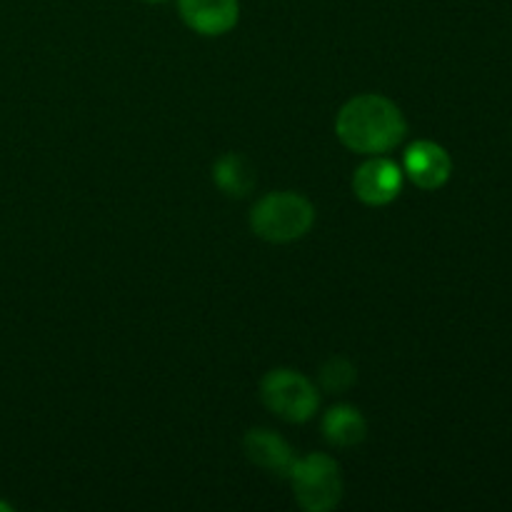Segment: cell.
<instances>
[{"label": "cell", "mask_w": 512, "mask_h": 512, "mask_svg": "<svg viewBox=\"0 0 512 512\" xmlns=\"http://www.w3.org/2000/svg\"><path fill=\"white\" fill-rule=\"evenodd\" d=\"M335 133L353 153L385 155L403 143L408 120L390 98L380 93H363L340 108Z\"/></svg>", "instance_id": "1"}, {"label": "cell", "mask_w": 512, "mask_h": 512, "mask_svg": "<svg viewBox=\"0 0 512 512\" xmlns=\"http://www.w3.org/2000/svg\"><path fill=\"white\" fill-rule=\"evenodd\" d=\"M313 223V203L293 190L263 195L250 210V230L268 243H295L310 233Z\"/></svg>", "instance_id": "2"}, {"label": "cell", "mask_w": 512, "mask_h": 512, "mask_svg": "<svg viewBox=\"0 0 512 512\" xmlns=\"http://www.w3.org/2000/svg\"><path fill=\"white\" fill-rule=\"evenodd\" d=\"M298 505L308 512H328L338 508L343 498V478L335 458L323 453H310L295 460L288 475Z\"/></svg>", "instance_id": "3"}, {"label": "cell", "mask_w": 512, "mask_h": 512, "mask_svg": "<svg viewBox=\"0 0 512 512\" xmlns=\"http://www.w3.org/2000/svg\"><path fill=\"white\" fill-rule=\"evenodd\" d=\"M260 398L270 413L288 423H305L318 413L320 405L313 380L290 368L270 370L260 383Z\"/></svg>", "instance_id": "4"}, {"label": "cell", "mask_w": 512, "mask_h": 512, "mask_svg": "<svg viewBox=\"0 0 512 512\" xmlns=\"http://www.w3.org/2000/svg\"><path fill=\"white\" fill-rule=\"evenodd\" d=\"M405 173L395 160L383 158V155H370L353 175V190L355 198L365 205H380L393 203L403 190Z\"/></svg>", "instance_id": "5"}, {"label": "cell", "mask_w": 512, "mask_h": 512, "mask_svg": "<svg viewBox=\"0 0 512 512\" xmlns=\"http://www.w3.org/2000/svg\"><path fill=\"white\" fill-rule=\"evenodd\" d=\"M403 173L420 190H438L450 180L453 160L443 145L433 143V140H418L405 150Z\"/></svg>", "instance_id": "6"}, {"label": "cell", "mask_w": 512, "mask_h": 512, "mask_svg": "<svg viewBox=\"0 0 512 512\" xmlns=\"http://www.w3.org/2000/svg\"><path fill=\"white\" fill-rule=\"evenodd\" d=\"M178 10L183 23L205 38L230 33L240 20V0H178Z\"/></svg>", "instance_id": "7"}, {"label": "cell", "mask_w": 512, "mask_h": 512, "mask_svg": "<svg viewBox=\"0 0 512 512\" xmlns=\"http://www.w3.org/2000/svg\"><path fill=\"white\" fill-rule=\"evenodd\" d=\"M243 448L250 463L268 470V473L280 475V478H288L295 460H298V455L293 453V448H290L278 433H273V430L268 428L248 430V435H245L243 440Z\"/></svg>", "instance_id": "8"}, {"label": "cell", "mask_w": 512, "mask_h": 512, "mask_svg": "<svg viewBox=\"0 0 512 512\" xmlns=\"http://www.w3.org/2000/svg\"><path fill=\"white\" fill-rule=\"evenodd\" d=\"M323 433L330 445L338 448H353L360 445L368 435V423H365L363 413L353 405H335L325 413L323 418Z\"/></svg>", "instance_id": "9"}, {"label": "cell", "mask_w": 512, "mask_h": 512, "mask_svg": "<svg viewBox=\"0 0 512 512\" xmlns=\"http://www.w3.org/2000/svg\"><path fill=\"white\" fill-rule=\"evenodd\" d=\"M213 180L230 198H245L255 188V168L240 153H225L215 160Z\"/></svg>", "instance_id": "10"}, {"label": "cell", "mask_w": 512, "mask_h": 512, "mask_svg": "<svg viewBox=\"0 0 512 512\" xmlns=\"http://www.w3.org/2000/svg\"><path fill=\"white\" fill-rule=\"evenodd\" d=\"M355 368L345 358H330L320 370V385L330 393H343L355 383Z\"/></svg>", "instance_id": "11"}, {"label": "cell", "mask_w": 512, "mask_h": 512, "mask_svg": "<svg viewBox=\"0 0 512 512\" xmlns=\"http://www.w3.org/2000/svg\"><path fill=\"white\" fill-rule=\"evenodd\" d=\"M13 508H10L8 503H3V500H0V512H10Z\"/></svg>", "instance_id": "12"}, {"label": "cell", "mask_w": 512, "mask_h": 512, "mask_svg": "<svg viewBox=\"0 0 512 512\" xmlns=\"http://www.w3.org/2000/svg\"><path fill=\"white\" fill-rule=\"evenodd\" d=\"M145 3H165V0H145Z\"/></svg>", "instance_id": "13"}]
</instances>
